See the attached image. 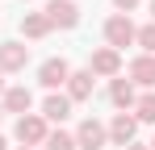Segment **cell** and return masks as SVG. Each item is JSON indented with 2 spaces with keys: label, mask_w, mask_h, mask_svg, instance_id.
<instances>
[{
  "label": "cell",
  "mask_w": 155,
  "mask_h": 150,
  "mask_svg": "<svg viewBox=\"0 0 155 150\" xmlns=\"http://www.w3.org/2000/svg\"><path fill=\"white\" fill-rule=\"evenodd\" d=\"M63 75H67L63 63H46V67H42V79H46V83H63Z\"/></svg>",
  "instance_id": "6da1fadb"
},
{
  "label": "cell",
  "mask_w": 155,
  "mask_h": 150,
  "mask_svg": "<svg viewBox=\"0 0 155 150\" xmlns=\"http://www.w3.org/2000/svg\"><path fill=\"white\" fill-rule=\"evenodd\" d=\"M80 142H84V146L92 150V146H97V142H101V125H92V121H88V125H84V129H80Z\"/></svg>",
  "instance_id": "7a4b0ae2"
},
{
  "label": "cell",
  "mask_w": 155,
  "mask_h": 150,
  "mask_svg": "<svg viewBox=\"0 0 155 150\" xmlns=\"http://www.w3.org/2000/svg\"><path fill=\"white\" fill-rule=\"evenodd\" d=\"M109 38L113 42H130V25L126 21H109Z\"/></svg>",
  "instance_id": "3957f363"
},
{
  "label": "cell",
  "mask_w": 155,
  "mask_h": 150,
  "mask_svg": "<svg viewBox=\"0 0 155 150\" xmlns=\"http://www.w3.org/2000/svg\"><path fill=\"white\" fill-rule=\"evenodd\" d=\"M51 17H54V21H63V25H71V21H76L71 4H54V8H51Z\"/></svg>",
  "instance_id": "277c9868"
},
{
  "label": "cell",
  "mask_w": 155,
  "mask_h": 150,
  "mask_svg": "<svg viewBox=\"0 0 155 150\" xmlns=\"http://www.w3.org/2000/svg\"><path fill=\"white\" fill-rule=\"evenodd\" d=\"M17 129H21V138H29V142H34V138H42V125H38V121H21Z\"/></svg>",
  "instance_id": "5b68a950"
},
{
  "label": "cell",
  "mask_w": 155,
  "mask_h": 150,
  "mask_svg": "<svg viewBox=\"0 0 155 150\" xmlns=\"http://www.w3.org/2000/svg\"><path fill=\"white\" fill-rule=\"evenodd\" d=\"M46 113L51 117H67V100H46Z\"/></svg>",
  "instance_id": "8992f818"
},
{
  "label": "cell",
  "mask_w": 155,
  "mask_h": 150,
  "mask_svg": "<svg viewBox=\"0 0 155 150\" xmlns=\"http://www.w3.org/2000/svg\"><path fill=\"white\" fill-rule=\"evenodd\" d=\"M113 133H117V142H126L130 133H134V125H130V121H126V117H122V121L113 125Z\"/></svg>",
  "instance_id": "52a82bcc"
},
{
  "label": "cell",
  "mask_w": 155,
  "mask_h": 150,
  "mask_svg": "<svg viewBox=\"0 0 155 150\" xmlns=\"http://www.w3.org/2000/svg\"><path fill=\"white\" fill-rule=\"evenodd\" d=\"M134 75H143V83H151V79H155V63H138Z\"/></svg>",
  "instance_id": "ba28073f"
},
{
  "label": "cell",
  "mask_w": 155,
  "mask_h": 150,
  "mask_svg": "<svg viewBox=\"0 0 155 150\" xmlns=\"http://www.w3.org/2000/svg\"><path fill=\"white\" fill-rule=\"evenodd\" d=\"M8 104H13V108H25L29 96H25V92H13V96H8Z\"/></svg>",
  "instance_id": "9c48e42d"
},
{
  "label": "cell",
  "mask_w": 155,
  "mask_h": 150,
  "mask_svg": "<svg viewBox=\"0 0 155 150\" xmlns=\"http://www.w3.org/2000/svg\"><path fill=\"white\" fill-rule=\"evenodd\" d=\"M51 150H71V138H63V133H59V138H51Z\"/></svg>",
  "instance_id": "30bf717a"
},
{
  "label": "cell",
  "mask_w": 155,
  "mask_h": 150,
  "mask_svg": "<svg viewBox=\"0 0 155 150\" xmlns=\"http://www.w3.org/2000/svg\"><path fill=\"white\" fill-rule=\"evenodd\" d=\"M71 92H76V96H84V92H88V79H84V75H76V83H71Z\"/></svg>",
  "instance_id": "8fae6325"
},
{
  "label": "cell",
  "mask_w": 155,
  "mask_h": 150,
  "mask_svg": "<svg viewBox=\"0 0 155 150\" xmlns=\"http://www.w3.org/2000/svg\"><path fill=\"white\" fill-rule=\"evenodd\" d=\"M143 117H147V121H155V100H143Z\"/></svg>",
  "instance_id": "7c38bea8"
},
{
  "label": "cell",
  "mask_w": 155,
  "mask_h": 150,
  "mask_svg": "<svg viewBox=\"0 0 155 150\" xmlns=\"http://www.w3.org/2000/svg\"><path fill=\"white\" fill-rule=\"evenodd\" d=\"M117 4H134V0H117Z\"/></svg>",
  "instance_id": "4fadbf2b"
},
{
  "label": "cell",
  "mask_w": 155,
  "mask_h": 150,
  "mask_svg": "<svg viewBox=\"0 0 155 150\" xmlns=\"http://www.w3.org/2000/svg\"><path fill=\"white\" fill-rule=\"evenodd\" d=\"M0 150H4V142H0Z\"/></svg>",
  "instance_id": "5bb4252c"
}]
</instances>
